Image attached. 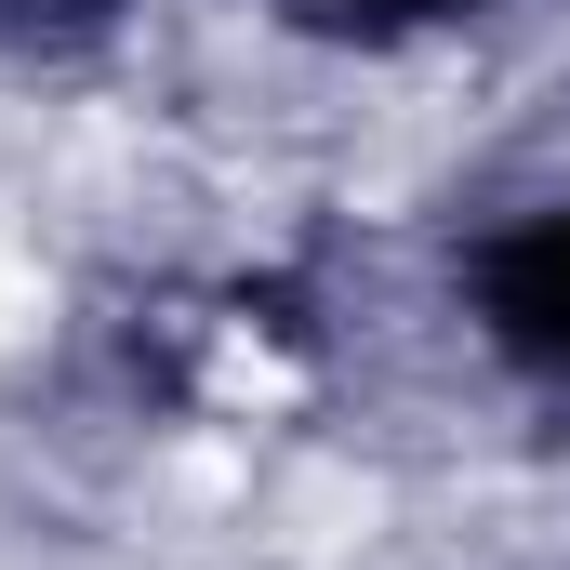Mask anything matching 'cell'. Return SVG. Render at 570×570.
Returning <instances> with one entry per match:
<instances>
[{"mask_svg":"<svg viewBox=\"0 0 570 570\" xmlns=\"http://www.w3.org/2000/svg\"><path fill=\"white\" fill-rule=\"evenodd\" d=\"M491 332L518 345V358H570V213H544V226H518L504 253H491Z\"/></svg>","mask_w":570,"mask_h":570,"instance_id":"6da1fadb","label":"cell"},{"mask_svg":"<svg viewBox=\"0 0 570 570\" xmlns=\"http://www.w3.org/2000/svg\"><path fill=\"white\" fill-rule=\"evenodd\" d=\"M94 0H0V27H80Z\"/></svg>","mask_w":570,"mask_h":570,"instance_id":"7a4b0ae2","label":"cell"},{"mask_svg":"<svg viewBox=\"0 0 570 570\" xmlns=\"http://www.w3.org/2000/svg\"><path fill=\"white\" fill-rule=\"evenodd\" d=\"M358 13H438V0H358Z\"/></svg>","mask_w":570,"mask_h":570,"instance_id":"3957f363","label":"cell"}]
</instances>
